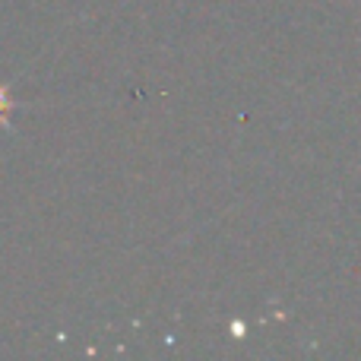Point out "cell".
<instances>
[{
    "instance_id": "obj_1",
    "label": "cell",
    "mask_w": 361,
    "mask_h": 361,
    "mask_svg": "<svg viewBox=\"0 0 361 361\" xmlns=\"http://www.w3.org/2000/svg\"><path fill=\"white\" fill-rule=\"evenodd\" d=\"M13 108H16V102H13V92L0 82V130H10L13 127Z\"/></svg>"
}]
</instances>
